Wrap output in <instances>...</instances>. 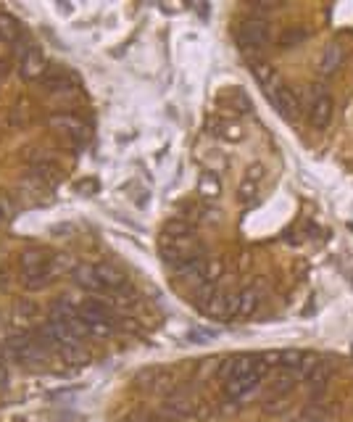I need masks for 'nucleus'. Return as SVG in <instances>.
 <instances>
[{
	"mask_svg": "<svg viewBox=\"0 0 353 422\" xmlns=\"http://www.w3.org/2000/svg\"><path fill=\"white\" fill-rule=\"evenodd\" d=\"M269 375V364L259 359L256 364V370L253 372H246V375H235V377H230V380H224V391H227V396L230 398H246L248 393H253L259 383Z\"/></svg>",
	"mask_w": 353,
	"mask_h": 422,
	"instance_id": "nucleus-1",
	"label": "nucleus"
},
{
	"mask_svg": "<svg viewBox=\"0 0 353 422\" xmlns=\"http://www.w3.org/2000/svg\"><path fill=\"white\" fill-rule=\"evenodd\" d=\"M237 301H240V293H213L211 299L203 303V312L219 322H230L237 314Z\"/></svg>",
	"mask_w": 353,
	"mask_h": 422,
	"instance_id": "nucleus-2",
	"label": "nucleus"
},
{
	"mask_svg": "<svg viewBox=\"0 0 353 422\" xmlns=\"http://www.w3.org/2000/svg\"><path fill=\"white\" fill-rule=\"evenodd\" d=\"M332 116H335V100H332V96L317 90V93H314V100H311V109H308L311 127H314V130H327Z\"/></svg>",
	"mask_w": 353,
	"mask_h": 422,
	"instance_id": "nucleus-3",
	"label": "nucleus"
},
{
	"mask_svg": "<svg viewBox=\"0 0 353 422\" xmlns=\"http://www.w3.org/2000/svg\"><path fill=\"white\" fill-rule=\"evenodd\" d=\"M8 354L19 362H40L45 356L43 346L37 343V338H13L8 340Z\"/></svg>",
	"mask_w": 353,
	"mask_h": 422,
	"instance_id": "nucleus-4",
	"label": "nucleus"
},
{
	"mask_svg": "<svg viewBox=\"0 0 353 422\" xmlns=\"http://www.w3.org/2000/svg\"><path fill=\"white\" fill-rule=\"evenodd\" d=\"M271 100H274V109L283 114L285 119L295 121L298 116H301V100H298V96H295L290 87H285V84H280L274 93H271Z\"/></svg>",
	"mask_w": 353,
	"mask_h": 422,
	"instance_id": "nucleus-5",
	"label": "nucleus"
},
{
	"mask_svg": "<svg viewBox=\"0 0 353 422\" xmlns=\"http://www.w3.org/2000/svg\"><path fill=\"white\" fill-rule=\"evenodd\" d=\"M280 364L287 372L293 375H308L317 367V356L314 354H303V351H283L280 354Z\"/></svg>",
	"mask_w": 353,
	"mask_h": 422,
	"instance_id": "nucleus-6",
	"label": "nucleus"
},
{
	"mask_svg": "<svg viewBox=\"0 0 353 422\" xmlns=\"http://www.w3.org/2000/svg\"><path fill=\"white\" fill-rule=\"evenodd\" d=\"M240 40L243 45H264L269 40V24L266 19H248L246 24L240 27Z\"/></svg>",
	"mask_w": 353,
	"mask_h": 422,
	"instance_id": "nucleus-7",
	"label": "nucleus"
},
{
	"mask_svg": "<svg viewBox=\"0 0 353 422\" xmlns=\"http://www.w3.org/2000/svg\"><path fill=\"white\" fill-rule=\"evenodd\" d=\"M250 72H253V77H256V82L266 90V93H274L277 87H280V74H277V69L271 66V63H266V61H253L250 63Z\"/></svg>",
	"mask_w": 353,
	"mask_h": 422,
	"instance_id": "nucleus-8",
	"label": "nucleus"
},
{
	"mask_svg": "<svg viewBox=\"0 0 353 422\" xmlns=\"http://www.w3.org/2000/svg\"><path fill=\"white\" fill-rule=\"evenodd\" d=\"M343 63V48L338 43H330V45H324L322 50V56H319V63H317V72L324 74V77H330L340 69Z\"/></svg>",
	"mask_w": 353,
	"mask_h": 422,
	"instance_id": "nucleus-9",
	"label": "nucleus"
},
{
	"mask_svg": "<svg viewBox=\"0 0 353 422\" xmlns=\"http://www.w3.org/2000/svg\"><path fill=\"white\" fill-rule=\"evenodd\" d=\"M40 317V303L32 301V299H19L16 306H13V325L19 327H29L37 322Z\"/></svg>",
	"mask_w": 353,
	"mask_h": 422,
	"instance_id": "nucleus-10",
	"label": "nucleus"
},
{
	"mask_svg": "<svg viewBox=\"0 0 353 422\" xmlns=\"http://www.w3.org/2000/svg\"><path fill=\"white\" fill-rule=\"evenodd\" d=\"M71 280H74L80 288L90 290V293H100V290H106L103 288V282H100V278H98V272H95V266H87V264L74 266Z\"/></svg>",
	"mask_w": 353,
	"mask_h": 422,
	"instance_id": "nucleus-11",
	"label": "nucleus"
},
{
	"mask_svg": "<svg viewBox=\"0 0 353 422\" xmlns=\"http://www.w3.org/2000/svg\"><path fill=\"white\" fill-rule=\"evenodd\" d=\"M19 72H22L24 80H37L40 74L45 72V59H43V53L37 48L27 50L22 63H19Z\"/></svg>",
	"mask_w": 353,
	"mask_h": 422,
	"instance_id": "nucleus-12",
	"label": "nucleus"
},
{
	"mask_svg": "<svg viewBox=\"0 0 353 422\" xmlns=\"http://www.w3.org/2000/svg\"><path fill=\"white\" fill-rule=\"evenodd\" d=\"M50 256L53 253L40 251V248H27L19 256V266H22V272H37V269H45L50 264Z\"/></svg>",
	"mask_w": 353,
	"mask_h": 422,
	"instance_id": "nucleus-13",
	"label": "nucleus"
},
{
	"mask_svg": "<svg viewBox=\"0 0 353 422\" xmlns=\"http://www.w3.org/2000/svg\"><path fill=\"white\" fill-rule=\"evenodd\" d=\"M259 303H261L259 288H246V290H240V301H237L235 319H248L250 314L259 309Z\"/></svg>",
	"mask_w": 353,
	"mask_h": 422,
	"instance_id": "nucleus-14",
	"label": "nucleus"
},
{
	"mask_svg": "<svg viewBox=\"0 0 353 422\" xmlns=\"http://www.w3.org/2000/svg\"><path fill=\"white\" fill-rule=\"evenodd\" d=\"M53 280H56V275H53V269L47 264L45 269H37V272H24L22 282L27 290H43V288H47Z\"/></svg>",
	"mask_w": 353,
	"mask_h": 422,
	"instance_id": "nucleus-15",
	"label": "nucleus"
},
{
	"mask_svg": "<svg viewBox=\"0 0 353 422\" xmlns=\"http://www.w3.org/2000/svg\"><path fill=\"white\" fill-rule=\"evenodd\" d=\"M95 272H98V278H100V282H103V288H124V282H127V278L119 272V269H114L111 264H100V266H95Z\"/></svg>",
	"mask_w": 353,
	"mask_h": 422,
	"instance_id": "nucleus-16",
	"label": "nucleus"
},
{
	"mask_svg": "<svg viewBox=\"0 0 353 422\" xmlns=\"http://www.w3.org/2000/svg\"><path fill=\"white\" fill-rule=\"evenodd\" d=\"M261 195V182H253V180H243L240 190H237V201L243 206H253L259 201Z\"/></svg>",
	"mask_w": 353,
	"mask_h": 422,
	"instance_id": "nucleus-17",
	"label": "nucleus"
},
{
	"mask_svg": "<svg viewBox=\"0 0 353 422\" xmlns=\"http://www.w3.org/2000/svg\"><path fill=\"white\" fill-rule=\"evenodd\" d=\"M198 193L203 198H219L222 195V180L213 174H203L198 180Z\"/></svg>",
	"mask_w": 353,
	"mask_h": 422,
	"instance_id": "nucleus-18",
	"label": "nucleus"
},
{
	"mask_svg": "<svg viewBox=\"0 0 353 422\" xmlns=\"http://www.w3.org/2000/svg\"><path fill=\"white\" fill-rule=\"evenodd\" d=\"M19 37V22L13 19L11 13L0 11V40H6V43H13Z\"/></svg>",
	"mask_w": 353,
	"mask_h": 422,
	"instance_id": "nucleus-19",
	"label": "nucleus"
},
{
	"mask_svg": "<svg viewBox=\"0 0 353 422\" xmlns=\"http://www.w3.org/2000/svg\"><path fill=\"white\" fill-rule=\"evenodd\" d=\"M190 232H193V227H190L185 219H172V222L164 227V238H172V241H185V238H190Z\"/></svg>",
	"mask_w": 353,
	"mask_h": 422,
	"instance_id": "nucleus-20",
	"label": "nucleus"
},
{
	"mask_svg": "<svg viewBox=\"0 0 353 422\" xmlns=\"http://www.w3.org/2000/svg\"><path fill=\"white\" fill-rule=\"evenodd\" d=\"M166 414L169 417H193L195 409H193V404H190L188 398H172V401H166Z\"/></svg>",
	"mask_w": 353,
	"mask_h": 422,
	"instance_id": "nucleus-21",
	"label": "nucleus"
},
{
	"mask_svg": "<svg viewBox=\"0 0 353 422\" xmlns=\"http://www.w3.org/2000/svg\"><path fill=\"white\" fill-rule=\"evenodd\" d=\"M56 124H61L63 130L69 135H74L77 140H84L87 137V130H84V124L82 121H77V119H69V116H63V119H56Z\"/></svg>",
	"mask_w": 353,
	"mask_h": 422,
	"instance_id": "nucleus-22",
	"label": "nucleus"
},
{
	"mask_svg": "<svg viewBox=\"0 0 353 422\" xmlns=\"http://www.w3.org/2000/svg\"><path fill=\"white\" fill-rule=\"evenodd\" d=\"M330 375H332L330 367H324V364H317V367H314V370H311L306 377H308V383H311L314 388H322L324 383H327V377H330Z\"/></svg>",
	"mask_w": 353,
	"mask_h": 422,
	"instance_id": "nucleus-23",
	"label": "nucleus"
},
{
	"mask_svg": "<svg viewBox=\"0 0 353 422\" xmlns=\"http://www.w3.org/2000/svg\"><path fill=\"white\" fill-rule=\"evenodd\" d=\"M306 40V32L303 29H287V32H283V37H280V45L283 48H295V45H301Z\"/></svg>",
	"mask_w": 353,
	"mask_h": 422,
	"instance_id": "nucleus-24",
	"label": "nucleus"
},
{
	"mask_svg": "<svg viewBox=\"0 0 353 422\" xmlns=\"http://www.w3.org/2000/svg\"><path fill=\"white\" fill-rule=\"evenodd\" d=\"M222 272H224L222 262H209V264H206V275H203V282H209V285H213L216 280L222 278ZM203 282H200V285H203Z\"/></svg>",
	"mask_w": 353,
	"mask_h": 422,
	"instance_id": "nucleus-25",
	"label": "nucleus"
},
{
	"mask_svg": "<svg viewBox=\"0 0 353 422\" xmlns=\"http://www.w3.org/2000/svg\"><path fill=\"white\" fill-rule=\"evenodd\" d=\"M216 133L222 135V137H227V140H240V137H243V130H240L237 124H230V121H222V124L216 127Z\"/></svg>",
	"mask_w": 353,
	"mask_h": 422,
	"instance_id": "nucleus-26",
	"label": "nucleus"
},
{
	"mask_svg": "<svg viewBox=\"0 0 353 422\" xmlns=\"http://www.w3.org/2000/svg\"><path fill=\"white\" fill-rule=\"evenodd\" d=\"M295 422H332V417L319 409H306V412H301V417Z\"/></svg>",
	"mask_w": 353,
	"mask_h": 422,
	"instance_id": "nucleus-27",
	"label": "nucleus"
},
{
	"mask_svg": "<svg viewBox=\"0 0 353 422\" xmlns=\"http://www.w3.org/2000/svg\"><path fill=\"white\" fill-rule=\"evenodd\" d=\"M35 174L43 177V180H53V177H56V167H50V164H35Z\"/></svg>",
	"mask_w": 353,
	"mask_h": 422,
	"instance_id": "nucleus-28",
	"label": "nucleus"
},
{
	"mask_svg": "<svg viewBox=\"0 0 353 422\" xmlns=\"http://www.w3.org/2000/svg\"><path fill=\"white\" fill-rule=\"evenodd\" d=\"M0 214L3 217H11L13 214V201L8 198V193H0Z\"/></svg>",
	"mask_w": 353,
	"mask_h": 422,
	"instance_id": "nucleus-29",
	"label": "nucleus"
},
{
	"mask_svg": "<svg viewBox=\"0 0 353 422\" xmlns=\"http://www.w3.org/2000/svg\"><path fill=\"white\" fill-rule=\"evenodd\" d=\"M246 180L261 182V180H264V167H261V164H253V167H248V172H246Z\"/></svg>",
	"mask_w": 353,
	"mask_h": 422,
	"instance_id": "nucleus-30",
	"label": "nucleus"
},
{
	"mask_svg": "<svg viewBox=\"0 0 353 422\" xmlns=\"http://www.w3.org/2000/svg\"><path fill=\"white\" fill-rule=\"evenodd\" d=\"M8 388V372H6V367L0 364V393Z\"/></svg>",
	"mask_w": 353,
	"mask_h": 422,
	"instance_id": "nucleus-31",
	"label": "nucleus"
},
{
	"mask_svg": "<svg viewBox=\"0 0 353 422\" xmlns=\"http://www.w3.org/2000/svg\"><path fill=\"white\" fill-rule=\"evenodd\" d=\"M193 340H211V333H206V330H195V333H193Z\"/></svg>",
	"mask_w": 353,
	"mask_h": 422,
	"instance_id": "nucleus-32",
	"label": "nucleus"
},
{
	"mask_svg": "<svg viewBox=\"0 0 353 422\" xmlns=\"http://www.w3.org/2000/svg\"><path fill=\"white\" fill-rule=\"evenodd\" d=\"M6 280H8V275H6L3 269H0V288H6Z\"/></svg>",
	"mask_w": 353,
	"mask_h": 422,
	"instance_id": "nucleus-33",
	"label": "nucleus"
}]
</instances>
